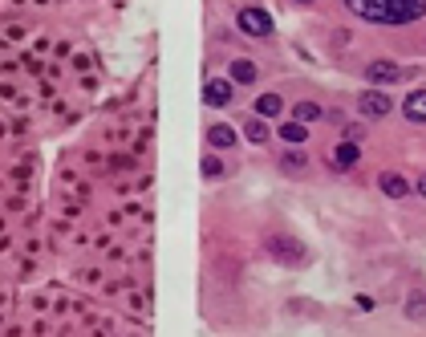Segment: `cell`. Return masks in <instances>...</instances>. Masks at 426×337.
Wrapping results in <instances>:
<instances>
[{"mask_svg":"<svg viewBox=\"0 0 426 337\" xmlns=\"http://www.w3.org/2000/svg\"><path fill=\"white\" fill-rule=\"evenodd\" d=\"M280 110H284L280 93H260V98H256V114H260V118H276Z\"/></svg>","mask_w":426,"mask_h":337,"instance_id":"11","label":"cell"},{"mask_svg":"<svg viewBox=\"0 0 426 337\" xmlns=\"http://www.w3.org/2000/svg\"><path fill=\"white\" fill-rule=\"evenodd\" d=\"M232 82H240V86L256 82V65H252V62H243V57H236V62H232Z\"/></svg>","mask_w":426,"mask_h":337,"instance_id":"12","label":"cell"},{"mask_svg":"<svg viewBox=\"0 0 426 337\" xmlns=\"http://www.w3.org/2000/svg\"><path fill=\"white\" fill-rule=\"evenodd\" d=\"M402 78V69L394 62H369L365 65V82H373V86H386V82H398Z\"/></svg>","mask_w":426,"mask_h":337,"instance_id":"6","label":"cell"},{"mask_svg":"<svg viewBox=\"0 0 426 337\" xmlns=\"http://www.w3.org/2000/svg\"><path fill=\"white\" fill-rule=\"evenodd\" d=\"M236 98V90H232V82H223V78H212L207 86H203V102L207 106H228Z\"/></svg>","mask_w":426,"mask_h":337,"instance_id":"5","label":"cell"},{"mask_svg":"<svg viewBox=\"0 0 426 337\" xmlns=\"http://www.w3.org/2000/svg\"><path fill=\"white\" fill-rule=\"evenodd\" d=\"M297 4H313V0H297Z\"/></svg>","mask_w":426,"mask_h":337,"instance_id":"21","label":"cell"},{"mask_svg":"<svg viewBox=\"0 0 426 337\" xmlns=\"http://www.w3.org/2000/svg\"><path fill=\"white\" fill-rule=\"evenodd\" d=\"M268 252H272L280 264H304V248L297 240H288V236H272L268 240Z\"/></svg>","mask_w":426,"mask_h":337,"instance_id":"3","label":"cell"},{"mask_svg":"<svg viewBox=\"0 0 426 337\" xmlns=\"http://www.w3.org/2000/svg\"><path fill=\"white\" fill-rule=\"evenodd\" d=\"M362 134H365V126H362V122H349V126H345V143H358Z\"/></svg>","mask_w":426,"mask_h":337,"instance_id":"19","label":"cell"},{"mask_svg":"<svg viewBox=\"0 0 426 337\" xmlns=\"http://www.w3.org/2000/svg\"><path fill=\"white\" fill-rule=\"evenodd\" d=\"M406 317H410V321H426V293H414V297L406 301Z\"/></svg>","mask_w":426,"mask_h":337,"instance_id":"15","label":"cell"},{"mask_svg":"<svg viewBox=\"0 0 426 337\" xmlns=\"http://www.w3.org/2000/svg\"><path fill=\"white\" fill-rule=\"evenodd\" d=\"M402 114H406L410 122H426V90L406 93V102H402Z\"/></svg>","mask_w":426,"mask_h":337,"instance_id":"7","label":"cell"},{"mask_svg":"<svg viewBox=\"0 0 426 337\" xmlns=\"http://www.w3.org/2000/svg\"><path fill=\"white\" fill-rule=\"evenodd\" d=\"M223 175V163L215 154H203V179H219Z\"/></svg>","mask_w":426,"mask_h":337,"instance_id":"17","label":"cell"},{"mask_svg":"<svg viewBox=\"0 0 426 337\" xmlns=\"http://www.w3.org/2000/svg\"><path fill=\"white\" fill-rule=\"evenodd\" d=\"M418 195H426V175H423V179H418Z\"/></svg>","mask_w":426,"mask_h":337,"instance_id":"20","label":"cell"},{"mask_svg":"<svg viewBox=\"0 0 426 337\" xmlns=\"http://www.w3.org/2000/svg\"><path fill=\"white\" fill-rule=\"evenodd\" d=\"M293 118H297V122H317V118H321V106H317V102H297V106H293Z\"/></svg>","mask_w":426,"mask_h":337,"instance_id":"13","label":"cell"},{"mask_svg":"<svg viewBox=\"0 0 426 337\" xmlns=\"http://www.w3.org/2000/svg\"><path fill=\"white\" fill-rule=\"evenodd\" d=\"M207 143H212L215 151H228V147H236V130L232 126H212L207 130Z\"/></svg>","mask_w":426,"mask_h":337,"instance_id":"10","label":"cell"},{"mask_svg":"<svg viewBox=\"0 0 426 337\" xmlns=\"http://www.w3.org/2000/svg\"><path fill=\"white\" fill-rule=\"evenodd\" d=\"M378 187H382L390 199H402V195L410 191V183H406L402 175H394V171H382V175H378Z\"/></svg>","mask_w":426,"mask_h":337,"instance_id":"9","label":"cell"},{"mask_svg":"<svg viewBox=\"0 0 426 337\" xmlns=\"http://www.w3.org/2000/svg\"><path fill=\"white\" fill-rule=\"evenodd\" d=\"M358 143H341V147H333V154H329V167H337V171H349L353 163H358Z\"/></svg>","mask_w":426,"mask_h":337,"instance_id":"8","label":"cell"},{"mask_svg":"<svg viewBox=\"0 0 426 337\" xmlns=\"http://www.w3.org/2000/svg\"><path fill=\"white\" fill-rule=\"evenodd\" d=\"M280 167H284V171H304V154L301 151H288L284 158H280Z\"/></svg>","mask_w":426,"mask_h":337,"instance_id":"18","label":"cell"},{"mask_svg":"<svg viewBox=\"0 0 426 337\" xmlns=\"http://www.w3.org/2000/svg\"><path fill=\"white\" fill-rule=\"evenodd\" d=\"M243 138L248 143H268V126L260 122V118H248L243 122Z\"/></svg>","mask_w":426,"mask_h":337,"instance_id":"14","label":"cell"},{"mask_svg":"<svg viewBox=\"0 0 426 337\" xmlns=\"http://www.w3.org/2000/svg\"><path fill=\"white\" fill-rule=\"evenodd\" d=\"M236 25H240V33H248V37H272V17H268L264 8H240Z\"/></svg>","mask_w":426,"mask_h":337,"instance_id":"2","label":"cell"},{"mask_svg":"<svg viewBox=\"0 0 426 337\" xmlns=\"http://www.w3.org/2000/svg\"><path fill=\"white\" fill-rule=\"evenodd\" d=\"M353 17L373 25H410L426 12V0H345Z\"/></svg>","mask_w":426,"mask_h":337,"instance_id":"1","label":"cell"},{"mask_svg":"<svg viewBox=\"0 0 426 337\" xmlns=\"http://www.w3.org/2000/svg\"><path fill=\"white\" fill-rule=\"evenodd\" d=\"M280 138H284V143H293V147L304 143V122H284V126H280Z\"/></svg>","mask_w":426,"mask_h":337,"instance_id":"16","label":"cell"},{"mask_svg":"<svg viewBox=\"0 0 426 337\" xmlns=\"http://www.w3.org/2000/svg\"><path fill=\"white\" fill-rule=\"evenodd\" d=\"M358 106H362L365 118H386V114L394 110V102H390L382 90H365L362 98H358Z\"/></svg>","mask_w":426,"mask_h":337,"instance_id":"4","label":"cell"}]
</instances>
